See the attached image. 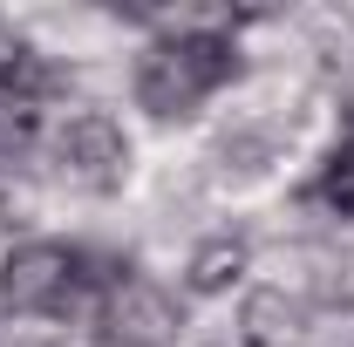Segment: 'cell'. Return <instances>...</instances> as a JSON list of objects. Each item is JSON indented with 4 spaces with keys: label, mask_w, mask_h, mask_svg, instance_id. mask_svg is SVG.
<instances>
[{
    "label": "cell",
    "mask_w": 354,
    "mask_h": 347,
    "mask_svg": "<svg viewBox=\"0 0 354 347\" xmlns=\"http://www.w3.org/2000/svg\"><path fill=\"white\" fill-rule=\"evenodd\" d=\"M232 82V55L218 41H150L130 48V116L143 143H171L205 123L212 95Z\"/></svg>",
    "instance_id": "6da1fadb"
},
{
    "label": "cell",
    "mask_w": 354,
    "mask_h": 347,
    "mask_svg": "<svg viewBox=\"0 0 354 347\" xmlns=\"http://www.w3.org/2000/svg\"><path fill=\"white\" fill-rule=\"evenodd\" d=\"M177 327H184V286L150 279L136 265L102 286L95 347H177Z\"/></svg>",
    "instance_id": "7a4b0ae2"
},
{
    "label": "cell",
    "mask_w": 354,
    "mask_h": 347,
    "mask_svg": "<svg viewBox=\"0 0 354 347\" xmlns=\"http://www.w3.org/2000/svg\"><path fill=\"white\" fill-rule=\"evenodd\" d=\"M75 279L82 272H75L68 238H7V252H0V320L62 313Z\"/></svg>",
    "instance_id": "3957f363"
},
{
    "label": "cell",
    "mask_w": 354,
    "mask_h": 347,
    "mask_svg": "<svg viewBox=\"0 0 354 347\" xmlns=\"http://www.w3.org/2000/svg\"><path fill=\"white\" fill-rule=\"evenodd\" d=\"M239 14L245 7H232V0H150V7H130L136 35H150V41H232V28H239Z\"/></svg>",
    "instance_id": "277c9868"
},
{
    "label": "cell",
    "mask_w": 354,
    "mask_h": 347,
    "mask_svg": "<svg viewBox=\"0 0 354 347\" xmlns=\"http://www.w3.org/2000/svg\"><path fill=\"white\" fill-rule=\"evenodd\" d=\"M307 313L313 306L286 300V293H272V286H239V334L245 347H300L307 341Z\"/></svg>",
    "instance_id": "5b68a950"
},
{
    "label": "cell",
    "mask_w": 354,
    "mask_h": 347,
    "mask_svg": "<svg viewBox=\"0 0 354 347\" xmlns=\"http://www.w3.org/2000/svg\"><path fill=\"white\" fill-rule=\"evenodd\" d=\"M177 347H245V334H239V293H184Z\"/></svg>",
    "instance_id": "8992f818"
},
{
    "label": "cell",
    "mask_w": 354,
    "mask_h": 347,
    "mask_svg": "<svg viewBox=\"0 0 354 347\" xmlns=\"http://www.w3.org/2000/svg\"><path fill=\"white\" fill-rule=\"evenodd\" d=\"M0 347H95V341H82L55 313H35V320H0Z\"/></svg>",
    "instance_id": "52a82bcc"
},
{
    "label": "cell",
    "mask_w": 354,
    "mask_h": 347,
    "mask_svg": "<svg viewBox=\"0 0 354 347\" xmlns=\"http://www.w3.org/2000/svg\"><path fill=\"white\" fill-rule=\"evenodd\" d=\"M313 191H320V198H327V205L354 225V143H348V150H341V157H334L320 177H313Z\"/></svg>",
    "instance_id": "ba28073f"
}]
</instances>
